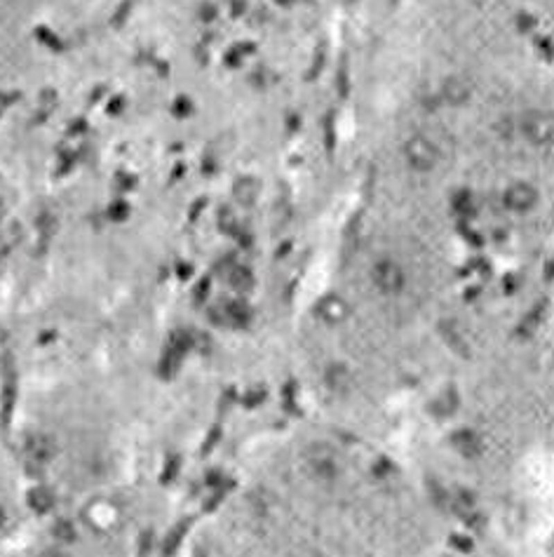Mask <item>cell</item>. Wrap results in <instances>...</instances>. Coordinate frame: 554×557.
I'll list each match as a JSON object with an SVG mask.
<instances>
[{"label":"cell","mask_w":554,"mask_h":557,"mask_svg":"<svg viewBox=\"0 0 554 557\" xmlns=\"http://www.w3.org/2000/svg\"><path fill=\"white\" fill-rule=\"evenodd\" d=\"M456 452L462 454V456H479L482 454V440H479V435L470 431V428H462L451 438Z\"/></svg>","instance_id":"3957f363"},{"label":"cell","mask_w":554,"mask_h":557,"mask_svg":"<svg viewBox=\"0 0 554 557\" xmlns=\"http://www.w3.org/2000/svg\"><path fill=\"white\" fill-rule=\"evenodd\" d=\"M26 501H28V506H31V511L47 513V511H52V506H54V494L47 487H33L31 492H28Z\"/></svg>","instance_id":"277c9868"},{"label":"cell","mask_w":554,"mask_h":557,"mask_svg":"<svg viewBox=\"0 0 554 557\" xmlns=\"http://www.w3.org/2000/svg\"><path fill=\"white\" fill-rule=\"evenodd\" d=\"M308 470L315 480H322V482L334 480V475H336V461H334V454L329 452L327 447H313V449L308 452Z\"/></svg>","instance_id":"6da1fadb"},{"label":"cell","mask_w":554,"mask_h":557,"mask_svg":"<svg viewBox=\"0 0 554 557\" xmlns=\"http://www.w3.org/2000/svg\"><path fill=\"white\" fill-rule=\"evenodd\" d=\"M3 524H5V511L0 508V526H3Z\"/></svg>","instance_id":"8992f818"},{"label":"cell","mask_w":554,"mask_h":557,"mask_svg":"<svg viewBox=\"0 0 554 557\" xmlns=\"http://www.w3.org/2000/svg\"><path fill=\"white\" fill-rule=\"evenodd\" d=\"M26 454L31 456L33 463H47L50 459L57 454V442H54L50 435H33L31 440L26 442Z\"/></svg>","instance_id":"7a4b0ae2"},{"label":"cell","mask_w":554,"mask_h":557,"mask_svg":"<svg viewBox=\"0 0 554 557\" xmlns=\"http://www.w3.org/2000/svg\"><path fill=\"white\" fill-rule=\"evenodd\" d=\"M52 534H54V538H59L62 543H71L73 538H76V526H73L69 520H59V522L54 524Z\"/></svg>","instance_id":"5b68a950"}]
</instances>
